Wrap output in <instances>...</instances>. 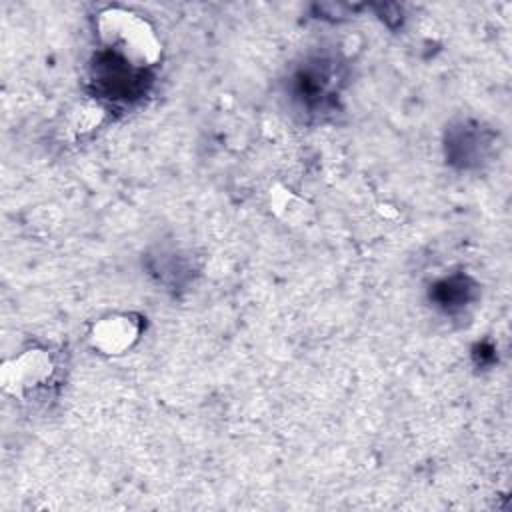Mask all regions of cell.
<instances>
[{
  "instance_id": "1",
  "label": "cell",
  "mask_w": 512,
  "mask_h": 512,
  "mask_svg": "<svg viewBox=\"0 0 512 512\" xmlns=\"http://www.w3.org/2000/svg\"><path fill=\"white\" fill-rule=\"evenodd\" d=\"M100 32L110 42H120L124 54L138 62H154L160 54V44L148 24L132 14L112 10L100 18Z\"/></svg>"
},
{
  "instance_id": "2",
  "label": "cell",
  "mask_w": 512,
  "mask_h": 512,
  "mask_svg": "<svg viewBox=\"0 0 512 512\" xmlns=\"http://www.w3.org/2000/svg\"><path fill=\"white\" fill-rule=\"evenodd\" d=\"M140 326L128 314H110L100 318L90 332L92 346L104 354H122L138 340Z\"/></svg>"
},
{
  "instance_id": "3",
  "label": "cell",
  "mask_w": 512,
  "mask_h": 512,
  "mask_svg": "<svg viewBox=\"0 0 512 512\" xmlns=\"http://www.w3.org/2000/svg\"><path fill=\"white\" fill-rule=\"evenodd\" d=\"M50 372H52L50 358L40 350H28L4 364L2 382L6 390L20 394L28 388L42 384Z\"/></svg>"
}]
</instances>
